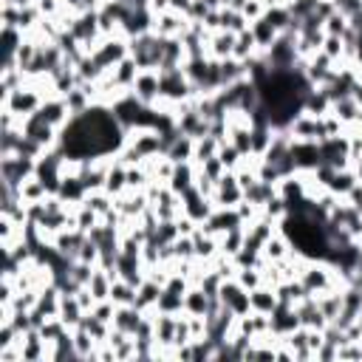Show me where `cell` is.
<instances>
[{
  "label": "cell",
  "instance_id": "cell-4",
  "mask_svg": "<svg viewBox=\"0 0 362 362\" xmlns=\"http://www.w3.org/2000/svg\"><path fill=\"white\" fill-rule=\"evenodd\" d=\"M249 303H252V311H258V314H272L275 308H277V294L275 292H269V289H263V286H258V289H252L249 292Z\"/></svg>",
  "mask_w": 362,
  "mask_h": 362
},
{
  "label": "cell",
  "instance_id": "cell-8",
  "mask_svg": "<svg viewBox=\"0 0 362 362\" xmlns=\"http://www.w3.org/2000/svg\"><path fill=\"white\" fill-rule=\"evenodd\" d=\"M57 9V0H37V12L40 15H54Z\"/></svg>",
  "mask_w": 362,
  "mask_h": 362
},
{
  "label": "cell",
  "instance_id": "cell-7",
  "mask_svg": "<svg viewBox=\"0 0 362 362\" xmlns=\"http://www.w3.org/2000/svg\"><path fill=\"white\" fill-rule=\"evenodd\" d=\"M144 178H147L144 170H130V167H127V187H142Z\"/></svg>",
  "mask_w": 362,
  "mask_h": 362
},
{
  "label": "cell",
  "instance_id": "cell-6",
  "mask_svg": "<svg viewBox=\"0 0 362 362\" xmlns=\"http://www.w3.org/2000/svg\"><path fill=\"white\" fill-rule=\"evenodd\" d=\"M263 255H266L269 261H280V258H286V255H289V252H286V238L272 235V238L263 244Z\"/></svg>",
  "mask_w": 362,
  "mask_h": 362
},
{
  "label": "cell",
  "instance_id": "cell-5",
  "mask_svg": "<svg viewBox=\"0 0 362 362\" xmlns=\"http://www.w3.org/2000/svg\"><path fill=\"white\" fill-rule=\"evenodd\" d=\"M111 300L116 306H133L136 303V286L127 283V280H122V277H116L113 286H111Z\"/></svg>",
  "mask_w": 362,
  "mask_h": 362
},
{
  "label": "cell",
  "instance_id": "cell-3",
  "mask_svg": "<svg viewBox=\"0 0 362 362\" xmlns=\"http://www.w3.org/2000/svg\"><path fill=\"white\" fill-rule=\"evenodd\" d=\"M210 306H213V300H210V294L204 289H187V294H185V314L204 317L210 311Z\"/></svg>",
  "mask_w": 362,
  "mask_h": 362
},
{
  "label": "cell",
  "instance_id": "cell-1",
  "mask_svg": "<svg viewBox=\"0 0 362 362\" xmlns=\"http://www.w3.org/2000/svg\"><path fill=\"white\" fill-rule=\"evenodd\" d=\"M125 147V127L108 108H88L60 127V153L68 161H91Z\"/></svg>",
  "mask_w": 362,
  "mask_h": 362
},
{
  "label": "cell",
  "instance_id": "cell-2",
  "mask_svg": "<svg viewBox=\"0 0 362 362\" xmlns=\"http://www.w3.org/2000/svg\"><path fill=\"white\" fill-rule=\"evenodd\" d=\"M218 207H238L244 201V187L235 173H224L218 178V187H216V199H213Z\"/></svg>",
  "mask_w": 362,
  "mask_h": 362
}]
</instances>
